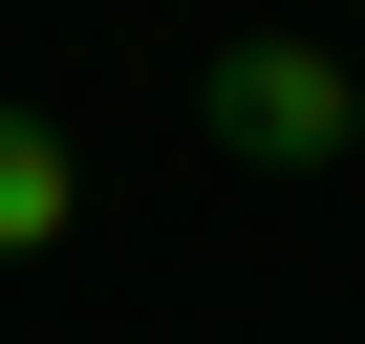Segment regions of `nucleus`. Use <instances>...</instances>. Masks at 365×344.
Wrapping results in <instances>:
<instances>
[{
	"instance_id": "nucleus-2",
	"label": "nucleus",
	"mask_w": 365,
	"mask_h": 344,
	"mask_svg": "<svg viewBox=\"0 0 365 344\" xmlns=\"http://www.w3.org/2000/svg\"><path fill=\"white\" fill-rule=\"evenodd\" d=\"M65 216H86V172H65V129H43V108H0V280H22V258H43Z\"/></svg>"
},
{
	"instance_id": "nucleus-1",
	"label": "nucleus",
	"mask_w": 365,
	"mask_h": 344,
	"mask_svg": "<svg viewBox=\"0 0 365 344\" xmlns=\"http://www.w3.org/2000/svg\"><path fill=\"white\" fill-rule=\"evenodd\" d=\"M194 129H215L237 172H344V151H365V86H344L301 22H237V44L194 65Z\"/></svg>"
}]
</instances>
